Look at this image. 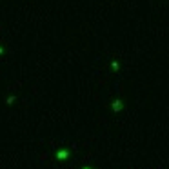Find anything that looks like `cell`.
Returning a JSON list of instances; mask_svg holds the SVG:
<instances>
[{"label":"cell","mask_w":169,"mask_h":169,"mask_svg":"<svg viewBox=\"0 0 169 169\" xmlns=\"http://www.w3.org/2000/svg\"><path fill=\"white\" fill-rule=\"evenodd\" d=\"M111 107H113V111H115V113L122 111V107H124V102H122V100H120V98H116V100H113Z\"/></svg>","instance_id":"cell-1"},{"label":"cell","mask_w":169,"mask_h":169,"mask_svg":"<svg viewBox=\"0 0 169 169\" xmlns=\"http://www.w3.org/2000/svg\"><path fill=\"white\" fill-rule=\"evenodd\" d=\"M67 156H69V151L67 149H60L58 153H56V158H58V160H66Z\"/></svg>","instance_id":"cell-2"},{"label":"cell","mask_w":169,"mask_h":169,"mask_svg":"<svg viewBox=\"0 0 169 169\" xmlns=\"http://www.w3.org/2000/svg\"><path fill=\"white\" fill-rule=\"evenodd\" d=\"M111 67L115 69V71H118V69H120V64H118V62L115 60V62H111Z\"/></svg>","instance_id":"cell-3"},{"label":"cell","mask_w":169,"mask_h":169,"mask_svg":"<svg viewBox=\"0 0 169 169\" xmlns=\"http://www.w3.org/2000/svg\"><path fill=\"white\" fill-rule=\"evenodd\" d=\"M17 98H15V95H11V96H7V100H6V104H13Z\"/></svg>","instance_id":"cell-4"},{"label":"cell","mask_w":169,"mask_h":169,"mask_svg":"<svg viewBox=\"0 0 169 169\" xmlns=\"http://www.w3.org/2000/svg\"><path fill=\"white\" fill-rule=\"evenodd\" d=\"M2 53H4V49H2V47H0V55H2Z\"/></svg>","instance_id":"cell-5"},{"label":"cell","mask_w":169,"mask_h":169,"mask_svg":"<svg viewBox=\"0 0 169 169\" xmlns=\"http://www.w3.org/2000/svg\"><path fill=\"white\" fill-rule=\"evenodd\" d=\"M84 169H91V167H84Z\"/></svg>","instance_id":"cell-6"}]
</instances>
